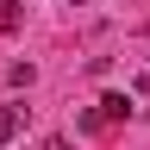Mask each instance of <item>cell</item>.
Here are the masks:
<instances>
[{
	"instance_id": "obj_6",
	"label": "cell",
	"mask_w": 150,
	"mask_h": 150,
	"mask_svg": "<svg viewBox=\"0 0 150 150\" xmlns=\"http://www.w3.org/2000/svg\"><path fill=\"white\" fill-rule=\"evenodd\" d=\"M69 6H88V0H69Z\"/></svg>"
},
{
	"instance_id": "obj_5",
	"label": "cell",
	"mask_w": 150,
	"mask_h": 150,
	"mask_svg": "<svg viewBox=\"0 0 150 150\" xmlns=\"http://www.w3.org/2000/svg\"><path fill=\"white\" fill-rule=\"evenodd\" d=\"M138 94H150V69H144V75H138Z\"/></svg>"
},
{
	"instance_id": "obj_3",
	"label": "cell",
	"mask_w": 150,
	"mask_h": 150,
	"mask_svg": "<svg viewBox=\"0 0 150 150\" xmlns=\"http://www.w3.org/2000/svg\"><path fill=\"white\" fill-rule=\"evenodd\" d=\"M19 19H25V6L19 0H0V31H19Z\"/></svg>"
},
{
	"instance_id": "obj_2",
	"label": "cell",
	"mask_w": 150,
	"mask_h": 150,
	"mask_svg": "<svg viewBox=\"0 0 150 150\" xmlns=\"http://www.w3.org/2000/svg\"><path fill=\"white\" fill-rule=\"evenodd\" d=\"M25 131V106H0V144H13Z\"/></svg>"
},
{
	"instance_id": "obj_1",
	"label": "cell",
	"mask_w": 150,
	"mask_h": 150,
	"mask_svg": "<svg viewBox=\"0 0 150 150\" xmlns=\"http://www.w3.org/2000/svg\"><path fill=\"white\" fill-rule=\"evenodd\" d=\"M94 112H100L106 125H119V119H131V94H100V106H94Z\"/></svg>"
},
{
	"instance_id": "obj_4",
	"label": "cell",
	"mask_w": 150,
	"mask_h": 150,
	"mask_svg": "<svg viewBox=\"0 0 150 150\" xmlns=\"http://www.w3.org/2000/svg\"><path fill=\"white\" fill-rule=\"evenodd\" d=\"M44 150H75V144L69 138H44Z\"/></svg>"
}]
</instances>
